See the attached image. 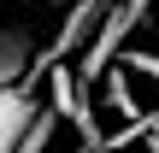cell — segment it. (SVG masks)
<instances>
[{"label": "cell", "instance_id": "obj_5", "mask_svg": "<svg viewBox=\"0 0 159 153\" xmlns=\"http://www.w3.org/2000/svg\"><path fill=\"white\" fill-rule=\"evenodd\" d=\"M100 106H106V112H118V118H136V112H142V100H136V88H130V71H124V65H112V71L100 77Z\"/></svg>", "mask_w": 159, "mask_h": 153}, {"label": "cell", "instance_id": "obj_3", "mask_svg": "<svg viewBox=\"0 0 159 153\" xmlns=\"http://www.w3.org/2000/svg\"><path fill=\"white\" fill-rule=\"evenodd\" d=\"M35 88L30 83H12V88H0V153L18 147V136H24V124L35 118Z\"/></svg>", "mask_w": 159, "mask_h": 153}, {"label": "cell", "instance_id": "obj_8", "mask_svg": "<svg viewBox=\"0 0 159 153\" xmlns=\"http://www.w3.org/2000/svg\"><path fill=\"white\" fill-rule=\"evenodd\" d=\"M118 65H124V71H136V77H148V83H159V53H148V47H124V53H118Z\"/></svg>", "mask_w": 159, "mask_h": 153}, {"label": "cell", "instance_id": "obj_1", "mask_svg": "<svg viewBox=\"0 0 159 153\" xmlns=\"http://www.w3.org/2000/svg\"><path fill=\"white\" fill-rule=\"evenodd\" d=\"M118 0H71V18L59 24V35L35 53V65L24 71V83L35 88V83H47V71L53 65H71V59H83L89 53V41L100 35V24H106V12H112Z\"/></svg>", "mask_w": 159, "mask_h": 153}, {"label": "cell", "instance_id": "obj_2", "mask_svg": "<svg viewBox=\"0 0 159 153\" xmlns=\"http://www.w3.org/2000/svg\"><path fill=\"white\" fill-rule=\"evenodd\" d=\"M89 88L94 83H83L77 65H53L47 71V106L59 112V124L77 130V153H100V118H94L100 100H89Z\"/></svg>", "mask_w": 159, "mask_h": 153}, {"label": "cell", "instance_id": "obj_7", "mask_svg": "<svg viewBox=\"0 0 159 153\" xmlns=\"http://www.w3.org/2000/svg\"><path fill=\"white\" fill-rule=\"evenodd\" d=\"M53 136H59V112H53V106H35V118L24 124V136H18V147H12V153H47V147H53Z\"/></svg>", "mask_w": 159, "mask_h": 153}, {"label": "cell", "instance_id": "obj_6", "mask_svg": "<svg viewBox=\"0 0 159 153\" xmlns=\"http://www.w3.org/2000/svg\"><path fill=\"white\" fill-rule=\"evenodd\" d=\"M153 130H159V112H136V118H124L112 136H100V153H130L136 142H148Z\"/></svg>", "mask_w": 159, "mask_h": 153}, {"label": "cell", "instance_id": "obj_4", "mask_svg": "<svg viewBox=\"0 0 159 153\" xmlns=\"http://www.w3.org/2000/svg\"><path fill=\"white\" fill-rule=\"evenodd\" d=\"M35 53H41V41L30 29H0V88L24 83V71L35 65Z\"/></svg>", "mask_w": 159, "mask_h": 153}]
</instances>
